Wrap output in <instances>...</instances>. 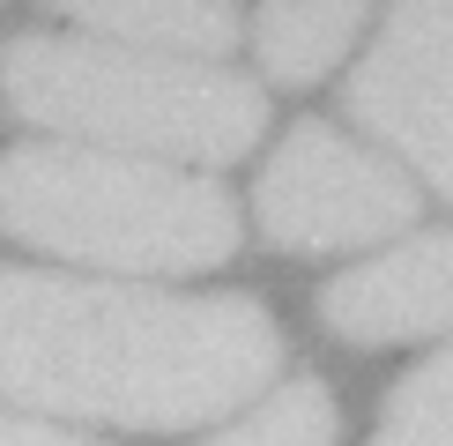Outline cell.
I'll return each instance as SVG.
<instances>
[{
	"instance_id": "cell-2",
	"label": "cell",
	"mask_w": 453,
	"mask_h": 446,
	"mask_svg": "<svg viewBox=\"0 0 453 446\" xmlns=\"http://www.w3.org/2000/svg\"><path fill=\"white\" fill-rule=\"evenodd\" d=\"M0 231L97 268H209L238 246V209L209 179L97 149H15L0 164Z\"/></svg>"
},
{
	"instance_id": "cell-6",
	"label": "cell",
	"mask_w": 453,
	"mask_h": 446,
	"mask_svg": "<svg viewBox=\"0 0 453 446\" xmlns=\"http://www.w3.org/2000/svg\"><path fill=\"white\" fill-rule=\"evenodd\" d=\"M319 320L342 342H409L424 327H453V231L409 238L372 268H349L319 290Z\"/></svg>"
},
{
	"instance_id": "cell-7",
	"label": "cell",
	"mask_w": 453,
	"mask_h": 446,
	"mask_svg": "<svg viewBox=\"0 0 453 446\" xmlns=\"http://www.w3.org/2000/svg\"><path fill=\"white\" fill-rule=\"evenodd\" d=\"M357 30V8H268L260 15V67L275 82H312L319 67L342 60Z\"/></svg>"
},
{
	"instance_id": "cell-10",
	"label": "cell",
	"mask_w": 453,
	"mask_h": 446,
	"mask_svg": "<svg viewBox=\"0 0 453 446\" xmlns=\"http://www.w3.org/2000/svg\"><path fill=\"white\" fill-rule=\"evenodd\" d=\"M216 446H334V402H327L319 380H297V387H282V395H268Z\"/></svg>"
},
{
	"instance_id": "cell-5",
	"label": "cell",
	"mask_w": 453,
	"mask_h": 446,
	"mask_svg": "<svg viewBox=\"0 0 453 446\" xmlns=\"http://www.w3.org/2000/svg\"><path fill=\"white\" fill-rule=\"evenodd\" d=\"M342 97L439 194H453V8H402Z\"/></svg>"
},
{
	"instance_id": "cell-8",
	"label": "cell",
	"mask_w": 453,
	"mask_h": 446,
	"mask_svg": "<svg viewBox=\"0 0 453 446\" xmlns=\"http://www.w3.org/2000/svg\"><path fill=\"white\" fill-rule=\"evenodd\" d=\"M74 23L127 37L134 52H149V45L231 52V45H238V15H231V8H74Z\"/></svg>"
},
{
	"instance_id": "cell-11",
	"label": "cell",
	"mask_w": 453,
	"mask_h": 446,
	"mask_svg": "<svg viewBox=\"0 0 453 446\" xmlns=\"http://www.w3.org/2000/svg\"><path fill=\"white\" fill-rule=\"evenodd\" d=\"M0 446H89V439H67V432H45V424H15V417H0Z\"/></svg>"
},
{
	"instance_id": "cell-4",
	"label": "cell",
	"mask_w": 453,
	"mask_h": 446,
	"mask_svg": "<svg viewBox=\"0 0 453 446\" xmlns=\"http://www.w3.org/2000/svg\"><path fill=\"white\" fill-rule=\"evenodd\" d=\"M409 216H417L409 179L319 119L290 127V142L260 172V231L290 253L372 246L380 231H402Z\"/></svg>"
},
{
	"instance_id": "cell-9",
	"label": "cell",
	"mask_w": 453,
	"mask_h": 446,
	"mask_svg": "<svg viewBox=\"0 0 453 446\" xmlns=\"http://www.w3.org/2000/svg\"><path fill=\"white\" fill-rule=\"evenodd\" d=\"M372 446H453V350L417 365L387 402V424Z\"/></svg>"
},
{
	"instance_id": "cell-1",
	"label": "cell",
	"mask_w": 453,
	"mask_h": 446,
	"mask_svg": "<svg viewBox=\"0 0 453 446\" xmlns=\"http://www.w3.org/2000/svg\"><path fill=\"white\" fill-rule=\"evenodd\" d=\"M282 365L260 297H172L0 268V395L67 417L179 424L223 417Z\"/></svg>"
},
{
	"instance_id": "cell-3",
	"label": "cell",
	"mask_w": 453,
	"mask_h": 446,
	"mask_svg": "<svg viewBox=\"0 0 453 446\" xmlns=\"http://www.w3.org/2000/svg\"><path fill=\"white\" fill-rule=\"evenodd\" d=\"M0 89L37 127L97 135L127 149L231 164L260 142V89L201 60H157L89 37H15L0 52Z\"/></svg>"
}]
</instances>
